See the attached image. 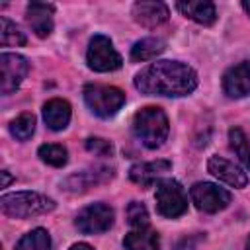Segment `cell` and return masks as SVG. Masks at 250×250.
<instances>
[{"mask_svg": "<svg viewBox=\"0 0 250 250\" xmlns=\"http://www.w3.org/2000/svg\"><path fill=\"white\" fill-rule=\"evenodd\" d=\"M135 88L146 96H188L197 88V74L180 61H156L135 76Z\"/></svg>", "mask_w": 250, "mask_h": 250, "instance_id": "cell-1", "label": "cell"}, {"mask_svg": "<svg viewBox=\"0 0 250 250\" xmlns=\"http://www.w3.org/2000/svg\"><path fill=\"white\" fill-rule=\"evenodd\" d=\"M133 133L146 148L162 146L170 133L166 113L156 105H146L139 109L133 117Z\"/></svg>", "mask_w": 250, "mask_h": 250, "instance_id": "cell-2", "label": "cell"}, {"mask_svg": "<svg viewBox=\"0 0 250 250\" xmlns=\"http://www.w3.org/2000/svg\"><path fill=\"white\" fill-rule=\"evenodd\" d=\"M0 209L4 215L14 219H29L35 215H45L55 209V201L37 191H16L6 193L0 199Z\"/></svg>", "mask_w": 250, "mask_h": 250, "instance_id": "cell-3", "label": "cell"}, {"mask_svg": "<svg viewBox=\"0 0 250 250\" xmlns=\"http://www.w3.org/2000/svg\"><path fill=\"white\" fill-rule=\"evenodd\" d=\"M84 102L90 111L102 119L113 117L125 104V94L115 86L88 84L84 86Z\"/></svg>", "mask_w": 250, "mask_h": 250, "instance_id": "cell-4", "label": "cell"}, {"mask_svg": "<svg viewBox=\"0 0 250 250\" xmlns=\"http://www.w3.org/2000/svg\"><path fill=\"white\" fill-rule=\"evenodd\" d=\"M156 211L166 219H176L188 211V197L176 180H162L156 186Z\"/></svg>", "mask_w": 250, "mask_h": 250, "instance_id": "cell-5", "label": "cell"}, {"mask_svg": "<svg viewBox=\"0 0 250 250\" xmlns=\"http://www.w3.org/2000/svg\"><path fill=\"white\" fill-rule=\"evenodd\" d=\"M86 62L96 72H111L121 66V55L105 35H94L86 51Z\"/></svg>", "mask_w": 250, "mask_h": 250, "instance_id": "cell-6", "label": "cell"}, {"mask_svg": "<svg viewBox=\"0 0 250 250\" xmlns=\"http://www.w3.org/2000/svg\"><path fill=\"white\" fill-rule=\"evenodd\" d=\"M189 197L193 205L203 213L223 211L230 203V193L211 182H197L189 189Z\"/></svg>", "mask_w": 250, "mask_h": 250, "instance_id": "cell-7", "label": "cell"}, {"mask_svg": "<svg viewBox=\"0 0 250 250\" xmlns=\"http://www.w3.org/2000/svg\"><path fill=\"white\" fill-rule=\"evenodd\" d=\"M74 225L84 234L105 232L113 225V209L105 203H92L76 215Z\"/></svg>", "mask_w": 250, "mask_h": 250, "instance_id": "cell-8", "label": "cell"}, {"mask_svg": "<svg viewBox=\"0 0 250 250\" xmlns=\"http://www.w3.org/2000/svg\"><path fill=\"white\" fill-rule=\"evenodd\" d=\"M0 70H2V80H0V90L4 96L16 92L23 78L29 72V62L25 57L18 53H2L0 55Z\"/></svg>", "mask_w": 250, "mask_h": 250, "instance_id": "cell-9", "label": "cell"}, {"mask_svg": "<svg viewBox=\"0 0 250 250\" xmlns=\"http://www.w3.org/2000/svg\"><path fill=\"white\" fill-rule=\"evenodd\" d=\"M223 90L229 98H244L250 94V61L230 66L223 76Z\"/></svg>", "mask_w": 250, "mask_h": 250, "instance_id": "cell-10", "label": "cell"}, {"mask_svg": "<svg viewBox=\"0 0 250 250\" xmlns=\"http://www.w3.org/2000/svg\"><path fill=\"white\" fill-rule=\"evenodd\" d=\"M53 14L55 6L47 2H31L25 8V20L31 27V31L37 37H49L53 31Z\"/></svg>", "mask_w": 250, "mask_h": 250, "instance_id": "cell-11", "label": "cell"}, {"mask_svg": "<svg viewBox=\"0 0 250 250\" xmlns=\"http://www.w3.org/2000/svg\"><path fill=\"white\" fill-rule=\"evenodd\" d=\"M207 168L215 178H219L221 182H225L232 188H244L248 184L246 172L240 166H236L234 162H230L223 156H211L209 162H207Z\"/></svg>", "mask_w": 250, "mask_h": 250, "instance_id": "cell-12", "label": "cell"}, {"mask_svg": "<svg viewBox=\"0 0 250 250\" xmlns=\"http://www.w3.org/2000/svg\"><path fill=\"white\" fill-rule=\"evenodd\" d=\"M131 14L133 20L145 27H156L164 23L170 16L168 6L164 2H135Z\"/></svg>", "mask_w": 250, "mask_h": 250, "instance_id": "cell-13", "label": "cell"}, {"mask_svg": "<svg viewBox=\"0 0 250 250\" xmlns=\"http://www.w3.org/2000/svg\"><path fill=\"white\" fill-rule=\"evenodd\" d=\"M170 168H172V164H170L168 160H162V158H160V160H152V162H143V164L131 166L129 178H131L135 184H139V186H143V188H148V186L154 184L156 178H160L162 174L170 172Z\"/></svg>", "mask_w": 250, "mask_h": 250, "instance_id": "cell-14", "label": "cell"}, {"mask_svg": "<svg viewBox=\"0 0 250 250\" xmlns=\"http://www.w3.org/2000/svg\"><path fill=\"white\" fill-rule=\"evenodd\" d=\"M176 8L189 20L201 23V25H211L217 20V10L213 2L207 0H188V2H178Z\"/></svg>", "mask_w": 250, "mask_h": 250, "instance_id": "cell-15", "label": "cell"}, {"mask_svg": "<svg viewBox=\"0 0 250 250\" xmlns=\"http://www.w3.org/2000/svg\"><path fill=\"white\" fill-rule=\"evenodd\" d=\"M43 119L51 131H61L70 121V104L61 98H53L43 105Z\"/></svg>", "mask_w": 250, "mask_h": 250, "instance_id": "cell-16", "label": "cell"}, {"mask_svg": "<svg viewBox=\"0 0 250 250\" xmlns=\"http://www.w3.org/2000/svg\"><path fill=\"white\" fill-rule=\"evenodd\" d=\"M113 176L111 170L107 168H100V170H86V172H78L74 176H70L68 180H64V188L68 191H86L88 188L105 182Z\"/></svg>", "mask_w": 250, "mask_h": 250, "instance_id": "cell-17", "label": "cell"}, {"mask_svg": "<svg viewBox=\"0 0 250 250\" xmlns=\"http://www.w3.org/2000/svg\"><path fill=\"white\" fill-rule=\"evenodd\" d=\"M123 246H125V250H160L158 232L150 230L148 227L131 230L129 234H125Z\"/></svg>", "mask_w": 250, "mask_h": 250, "instance_id": "cell-18", "label": "cell"}, {"mask_svg": "<svg viewBox=\"0 0 250 250\" xmlns=\"http://www.w3.org/2000/svg\"><path fill=\"white\" fill-rule=\"evenodd\" d=\"M166 43L158 37H145L141 41H137L133 47H131V61L133 62H145V61H150L154 57H158L162 51H164Z\"/></svg>", "mask_w": 250, "mask_h": 250, "instance_id": "cell-19", "label": "cell"}, {"mask_svg": "<svg viewBox=\"0 0 250 250\" xmlns=\"http://www.w3.org/2000/svg\"><path fill=\"white\" fill-rule=\"evenodd\" d=\"M16 250H51V236L45 229H33L20 238Z\"/></svg>", "mask_w": 250, "mask_h": 250, "instance_id": "cell-20", "label": "cell"}, {"mask_svg": "<svg viewBox=\"0 0 250 250\" xmlns=\"http://www.w3.org/2000/svg\"><path fill=\"white\" fill-rule=\"evenodd\" d=\"M0 43L2 47H20V45H25V35L23 31L12 23L8 18H0Z\"/></svg>", "mask_w": 250, "mask_h": 250, "instance_id": "cell-21", "label": "cell"}, {"mask_svg": "<svg viewBox=\"0 0 250 250\" xmlns=\"http://www.w3.org/2000/svg\"><path fill=\"white\" fill-rule=\"evenodd\" d=\"M39 158L49 164V166H55V168H61L66 164L68 160V152L62 145H55V143H49V145H41L39 150H37Z\"/></svg>", "mask_w": 250, "mask_h": 250, "instance_id": "cell-22", "label": "cell"}, {"mask_svg": "<svg viewBox=\"0 0 250 250\" xmlns=\"http://www.w3.org/2000/svg\"><path fill=\"white\" fill-rule=\"evenodd\" d=\"M229 141H230V148L234 150V154L242 160V164L250 170V143L244 135V131L240 127H232L229 131Z\"/></svg>", "mask_w": 250, "mask_h": 250, "instance_id": "cell-23", "label": "cell"}, {"mask_svg": "<svg viewBox=\"0 0 250 250\" xmlns=\"http://www.w3.org/2000/svg\"><path fill=\"white\" fill-rule=\"evenodd\" d=\"M35 131V115L25 111L20 113L16 119H12L10 123V133L18 139V141H27Z\"/></svg>", "mask_w": 250, "mask_h": 250, "instance_id": "cell-24", "label": "cell"}, {"mask_svg": "<svg viewBox=\"0 0 250 250\" xmlns=\"http://www.w3.org/2000/svg\"><path fill=\"white\" fill-rule=\"evenodd\" d=\"M127 221L135 229H146L148 227V213L146 207L139 201H131L127 205Z\"/></svg>", "mask_w": 250, "mask_h": 250, "instance_id": "cell-25", "label": "cell"}, {"mask_svg": "<svg viewBox=\"0 0 250 250\" xmlns=\"http://www.w3.org/2000/svg\"><path fill=\"white\" fill-rule=\"evenodd\" d=\"M86 150L96 154V156H111L113 154V145L105 139L90 137V139H86Z\"/></svg>", "mask_w": 250, "mask_h": 250, "instance_id": "cell-26", "label": "cell"}, {"mask_svg": "<svg viewBox=\"0 0 250 250\" xmlns=\"http://www.w3.org/2000/svg\"><path fill=\"white\" fill-rule=\"evenodd\" d=\"M197 240H199V238H195V240H188V238H182V242H178L176 250H193V244H195Z\"/></svg>", "mask_w": 250, "mask_h": 250, "instance_id": "cell-27", "label": "cell"}, {"mask_svg": "<svg viewBox=\"0 0 250 250\" xmlns=\"http://www.w3.org/2000/svg\"><path fill=\"white\" fill-rule=\"evenodd\" d=\"M70 250H94V248L90 244H86V242H76V244L70 246Z\"/></svg>", "mask_w": 250, "mask_h": 250, "instance_id": "cell-28", "label": "cell"}, {"mask_svg": "<svg viewBox=\"0 0 250 250\" xmlns=\"http://www.w3.org/2000/svg\"><path fill=\"white\" fill-rule=\"evenodd\" d=\"M10 182H12V176L8 174V170H2V188H8Z\"/></svg>", "mask_w": 250, "mask_h": 250, "instance_id": "cell-29", "label": "cell"}, {"mask_svg": "<svg viewBox=\"0 0 250 250\" xmlns=\"http://www.w3.org/2000/svg\"><path fill=\"white\" fill-rule=\"evenodd\" d=\"M242 10H244V12L250 16V2H248V0H244V2H242Z\"/></svg>", "mask_w": 250, "mask_h": 250, "instance_id": "cell-30", "label": "cell"}, {"mask_svg": "<svg viewBox=\"0 0 250 250\" xmlns=\"http://www.w3.org/2000/svg\"><path fill=\"white\" fill-rule=\"evenodd\" d=\"M246 250H250V236H248V240H246Z\"/></svg>", "mask_w": 250, "mask_h": 250, "instance_id": "cell-31", "label": "cell"}]
</instances>
